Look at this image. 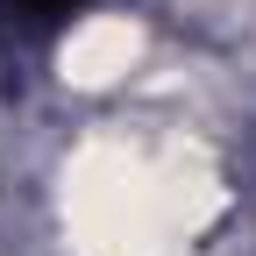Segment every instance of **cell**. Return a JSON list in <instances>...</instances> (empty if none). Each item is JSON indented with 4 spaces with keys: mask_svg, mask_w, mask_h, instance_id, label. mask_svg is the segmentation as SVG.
<instances>
[{
    "mask_svg": "<svg viewBox=\"0 0 256 256\" xmlns=\"http://www.w3.org/2000/svg\"><path fill=\"white\" fill-rule=\"evenodd\" d=\"M36 8H78V0H36Z\"/></svg>",
    "mask_w": 256,
    "mask_h": 256,
    "instance_id": "cell-1",
    "label": "cell"
}]
</instances>
